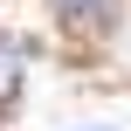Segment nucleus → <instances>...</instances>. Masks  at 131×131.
I'll list each match as a JSON object with an SVG mask.
<instances>
[{
    "mask_svg": "<svg viewBox=\"0 0 131 131\" xmlns=\"http://www.w3.org/2000/svg\"><path fill=\"white\" fill-rule=\"evenodd\" d=\"M21 62H28V48H21L14 35H0V104L21 90Z\"/></svg>",
    "mask_w": 131,
    "mask_h": 131,
    "instance_id": "obj_2",
    "label": "nucleus"
},
{
    "mask_svg": "<svg viewBox=\"0 0 131 131\" xmlns=\"http://www.w3.org/2000/svg\"><path fill=\"white\" fill-rule=\"evenodd\" d=\"M55 14H62V28H104L111 14H117V0H55Z\"/></svg>",
    "mask_w": 131,
    "mask_h": 131,
    "instance_id": "obj_1",
    "label": "nucleus"
}]
</instances>
